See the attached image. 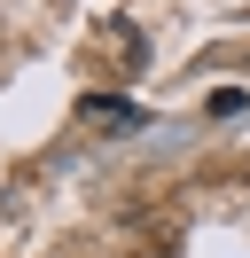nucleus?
<instances>
[{
	"instance_id": "obj_1",
	"label": "nucleus",
	"mask_w": 250,
	"mask_h": 258,
	"mask_svg": "<svg viewBox=\"0 0 250 258\" xmlns=\"http://www.w3.org/2000/svg\"><path fill=\"white\" fill-rule=\"evenodd\" d=\"M78 117H86V125H141V110H133V102H109V94H94Z\"/></svg>"
}]
</instances>
